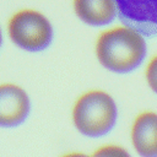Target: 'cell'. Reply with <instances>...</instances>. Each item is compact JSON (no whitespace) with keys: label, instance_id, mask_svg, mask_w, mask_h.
<instances>
[{"label":"cell","instance_id":"6da1fadb","mask_svg":"<svg viewBox=\"0 0 157 157\" xmlns=\"http://www.w3.org/2000/svg\"><path fill=\"white\" fill-rule=\"evenodd\" d=\"M146 52L145 36L124 23L102 32L96 42L98 61L105 69L119 74L130 72L140 66Z\"/></svg>","mask_w":157,"mask_h":157},{"label":"cell","instance_id":"7a4b0ae2","mask_svg":"<svg viewBox=\"0 0 157 157\" xmlns=\"http://www.w3.org/2000/svg\"><path fill=\"white\" fill-rule=\"evenodd\" d=\"M72 118L77 130L90 137L105 135L115 124L117 107L113 98L103 91H90L75 103Z\"/></svg>","mask_w":157,"mask_h":157},{"label":"cell","instance_id":"3957f363","mask_svg":"<svg viewBox=\"0 0 157 157\" xmlns=\"http://www.w3.org/2000/svg\"><path fill=\"white\" fill-rule=\"evenodd\" d=\"M7 31L11 40L20 48L38 52L47 48L53 37L48 18L36 10H20L9 21Z\"/></svg>","mask_w":157,"mask_h":157},{"label":"cell","instance_id":"277c9868","mask_svg":"<svg viewBox=\"0 0 157 157\" xmlns=\"http://www.w3.org/2000/svg\"><path fill=\"white\" fill-rule=\"evenodd\" d=\"M119 20L147 38H157V0H117Z\"/></svg>","mask_w":157,"mask_h":157},{"label":"cell","instance_id":"5b68a950","mask_svg":"<svg viewBox=\"0 0 157 157\" xmlns=\"http://www.w3.org/2000/svg\"><path fill=\"white\" fill-rule=\"evenodd\" d=\"M28 112L29 99L21 87L12 83L0 85V126L12 128L21 124Z\"/></svg>","mask_w":157,"mask_h":157},{"label":"cell","instance_id":"8992f818","mask_svg":"<svg viewBox=\"0 0 157 157\" xmlns=\"http://www.w3.org/2000/svg\"><path fill=\"white\" fill-rule=\"evenodd\" d=\"M131 141L141 157H157V114L144 112L131 128Z\"/></svg>","mask_w":157,"mask_h":157},{"label":"cell","instance_id":"52a82bcc","mask_svg":"<svg viewBox=\"0 0 157 157\" xmlns=\"http://www.w3.org/2000/svg\"><path fill=\"white\" fill-rule=\"evenodd\" d=\"M74 10L81 21L104 26L118 17L117 0H74Z\"/></svg>","mask_w":157,"mask_h":157},{"label":"cell","instance_id":"ba28073f","mask_svg":"<svg viewBox=\"0 0 157 157\" xmlns=\"http://www.w3.org/2000/svg\"><path fill=\"white\" fill-rule=\"evenodd\" d=\"M91 157H130V155L120 146L108 145L98 148Z\"/></svg>","mask_w":157,"mask_h":157},{"label":"cell","instance_id":"9c48e42d","mask_svg":"<svg viewBox=\"0 0 157 157\" xmlns=\"http://www.w3.org/2000/svg\"><path fill=\"white\" fill-rule=\"evenodd\" d=\"M145 76L150 88L157 93V55H155L147 64L145 70Z\"/></svg>","mask_w":157,"mask_h":157},{"label":"cell","instance_id":"30bf717a","mask_svg":"<svg viewBox=\"0 0 157 157\" xmlns=\"http://www.w3.org/2000/svg\"><path fill=\"white\" fill-rule=\"evenodd\" d=\"M63 157H88V156H86V155H83V153H77V152H75V153L65 155V156H63Z\"/></svg>","mask_w":157,"mask_h":157},{"label":"cell","instance_id":"8fae6325","mask_svg":"<svg viewBox=\"0 0 157 157\" xmlns=\"http://www.w3.org/2000/svg\"><path fill=\"white\" fill-rule=\"evenodd\" d=\"M1 39H2V36H1V29H0V44H1Z\"/></svg>","mask_w":157,"mask_h":157}]
</instances>
